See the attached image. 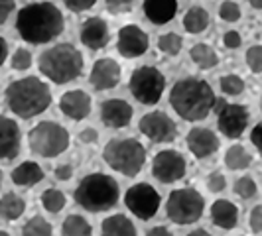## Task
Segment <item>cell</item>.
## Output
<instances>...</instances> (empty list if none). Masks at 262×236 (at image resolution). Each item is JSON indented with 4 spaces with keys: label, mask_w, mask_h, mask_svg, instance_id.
<instances>
[{
    "label": "cell",
    "mask_w": 262,
    "mask_h": 236,
    "mask_svg": "<svg viewBox=\"0 0 262 236\" xmlns=\"http://www.w3.org/2000/svg\"><path fill=\"white\" fill-rule=\"evenodd\" d=\"M191 61L195 63L199 69H213V67L219 63V55L217 52L207 45V43H195L193 48H191Z\"/></svg>",
    "instance_id": "obj_27"
},
{
    "label": "cell",
    "mask_w": 262,
    "mask_h": 236,
    "mask_svg": "<svg viewBox=\"0 0 262 236\" xmlns=\"http://www.w3.org/2000/svg\"><path fill=\"white\" fill-rule=\"evenodd\" d=\"M140 132L156 144H170L178 136V126L166 112L154 110L140 118Z\"/></svg>",
    "instance_id": "obj_12"
},
{
    "label": "cell",
    "mask_w": 262,
    "mask_h": 236,
    "mask_svg": "<svg viewBox=\"0 0 262 236\" xmlns=\"http://www.w3.org/2000/svg\"><path fill=\"white\" fill-rule=\"evenodd\" d=\"M215 92L207 81L197 77L180 79L170 92V105L187 122H197L209 116L215 106Z\"/></svg>",
    "instance_id": "obj_2"
},
{
    "label": "cell",
    "mask_w": 262,
    "mask_h": 236,
    "mask_svg": "<svg viewBox=\"0 0 262 236\" xmlns=\"http://www.w3.org/2000/svg\"><path fill=\"white\" fill-rule=\"evenodd\" d=\"M101 236H136V226L124 215H113L101 224Z\"/></svg>",
    "instance_id": "obj_23"
},
{
    "label": "cell",
    "mask_w": 262,
    "mask_h": 236,
    "mask_svg": "<svg viewBox=\"0 0 262 236\" xmlns=\"http://www.w3.org/2000/svg\"><path fill=\"white\" fill-rule=\"evenodd\" d=\"M256 191H258V187H256V183H254V179H252V177L245 175V177L236 179L235 193L241 197V199H252V197L256 195Z\"/></svg>",
    "instance_id": "obj_34"
},
{
    "label": "cell",
    "mask_w": 262,
    "mask_h": 236,
    "mask_svg": "<svg viewBox=\"0 0 262 236\" xmlns=\"http://www.w3.org/2000/svg\"><path fill=\"white\" fill-rule=\"evenodd\" d=\"M43 179V170L36 161H24L12 171V181L20 187H34Z\"/></svg>",
    "instance_id": "obj_24"
},
{
    "label": "cell",
    "mask_w": 262,
    "mask_h": 236,
    "mask_svg": "<svg viewBox=\"0 0 262 236\" xmlns=\"http://www.w3.org/2000/svg\"><path fill=\"white\" fill-rule=\"evenodd\" d=\"M250 142L254 144V148L258 150V154L262 157V122L252 128V132H250Z\"/></svg>",
    "instance_id": "obj_45"
},
{
    "label": "cell",
    "mask_w": 262,
    "mask_h": 236,
    "mask_svg": "<svg viewBox=\"0 0 262 236\" xmlns=\"http://www.w3.org/2000/svg\"><path fill=\"white\" fill-rule=\"evenodd\" d=\"M6 57H8V43H6V39L0 36V67L4 65Z\"/></svg>",
    "instance_id": "obj_47"
},
{
    "label": "cell",
    "mask_w": 262,
    "mask_h": 236,
    "mask_svg": "<svg viewBox=\"0 0 262 236\" xmlns=\"http://www.w3.org/2000/svg\"><path fill=\"white\" fill-rule=\"evenodd\" d=\"M26 210V203L24 199L16 193H6V195L0 199V217L4 221H16L24 215Z\"/></svg>",
    "instance_id": "obj_26"
},
{
    "label": "cell",
    "mask_w": 262,
    "mask_h": 236,
    "mask_svg": "<svg viewBox=\"0 0 262 236\" xmlns=\"http://www.w3.org/2000/svg\"><path fill=\"white\" fill-rule=\"evenodd\" d=\"M187 236H211V234L207 232V230H201V228H199V230H193V232H189Z\"/></svg>",
    "instance_id": "obj_50"
},
{
    "label": "cell",
    "mask_w": 262,
    "mask_h": 236,
    "mask_svg": "<svg viewBox=\"0 0 262 236\" xmlns=\"http://www.w3.org/2000/svg\"><path fill=\"white\" fill-rule=\"evenodd\" d=\"M187 163L182 154L173 152V150H164L156 154L152 161V175L156 177L160 183H173L184 179Z\"/></svg>",
    "instance_id": "obj_13"
},
{
    "label": "cell",
    "mask_w": 262,
    "mask_h": 236,
    "mask_svg": "<svg viewBox=\"0 0 262 236\" xmlns=\"http://www.w3.org/2000/svg\"><path fill=\"white\" fill-rule=\"evenodd\" d=\"M106 10L111 14H128L134 8V0H106L105 2Z\"/></svg>",
    "instance_id": "obj_38"
},
{
    "label": "cell",
    "mask_w": 262,
    "mask_h": 236,
    "mask_svg": "<svg viewBox=\"0 0 262 236\" xmlns=\"http://www.w3.org/2000/svg\"><path fill=\"white\" fill-rule=\"evenodd\" d=\"M209 12L203 6H191L184 16V28L187 34H201L209 26Z\"/></svg>",
    "instance_id": "obj_25"
},
{
    "label": "cell",
    "mask_w": 262,
    "mask_h": 236,
    "mask_svg": "<svg viewBox=\"0 0 262 236\" xmlns=\"http://www.w3.org/2000/svg\"><path fill=\"white\" fill-rule=\"evenodd\" d=\"M247 65L252 73H262V45H252L247 52Z\"/></svg>",
    "instance_id": "obj_37"
},
{
    "label": "cell",
    "mask_w": 262,
    "mask_h": 236,
    "mask_svg": "<svg viewBox=\"0 0 262 236\" xmlns=\"http://www.w3.org/2000/svg\"><path fill=\"white\" fill-rule=\"evenodd\" d=\"M132 97L140 103V105L152 106L162 99V95L166 91V77L162 75V71L152 65H144L134 69L128 81Z\"/></svg>",
    "instance_id": "obj_9"
},
{
    "label": "cell",
    "mask_w": 262,
    "mask_h": 236,
    "mask_svg": "<svg viewBox=\"0 0 262 236\" xmlns=\"http://www.w3.org/2000/svg\"><path fill=\"white\" fill-rule=\"evenodd\" d=\"M16 30L24 41L41 45L63 34L66 18L53 2H34L18 10Z\"/></svg>",
    "instance_id": "obj_1"
},
{
    "label": "cell",
    "mask_w": 262,
    "mask_h": 236,
    "mask_svg": "<svg viewBox=\"0 0 262 236\" xmlns=\"http://www.w3.org/2000/svg\"><path fill=\"white\" fill-rule=\"evenodd\" d=\"M150 48V39L144 30H140L134 24L128 26H122L118 30V38H117V50L122 57L126 59H136L140 55H144Z\"/></svg>",
    "instance_id": "obj_14"
},
{
    "label": "cell",
    "mask_w": 262,
    "mask_h": 236,
    "mask_svg": "<svg viewBox=\"0 0 262 236\" xmlns=\"http://www.w3.org/2000/svg\"><path fill=\"white\" fill-rule=\"evenodd\" d=\"M14 8H16V0H0V26L6 24V20L10 18Z\"/></svg>",
    "instance_id": "obj_42"
},
{
    "label": "cell",
    "mask_w": 262,
    "mask_h": 236,
    "mask_svg": "<svg viewBox=\"0 0 262 236\" xmlns=\"http://www.w3.org/2000/svg\"><path fill=\"white\" fill-rule=\"evenodd\" d=\"M187 148L197 159H205L219 150V138L209 128H191L187 132Z\"/></svg>",
    "instance_id": "obj_18"
},
{
    "label": "cell",
    "mask_w": 262,
    "mask_h": 236,
    "mask_svg": "<svg viewBox=\"0 0 262 236\" xmlns=\"http://www.w3.org/2000/svg\"><path fill=\"white\" fill-rule=\"evenodd\" d=\"M223 43H225V48H229V50H236V48H241L243 38H241L238 32L231 30V32H227V34L223 36Z\"/></svg>",
    "instance_id": "obj_43"
},
{
    "label": "cell",
    "mask_w": 262,
    "mask_h": 236,
    "mask_svg": "<svg viewBox=\"0 0 262 236\" xmlns=\"http://www.w3.org/2000/svg\"><path fill=\"white\" fill-rule=\"evenodd\" d=\"M213 110L217 112V126H219L221 134H225L231 140H236V138H241L245 134L247 126H249V110H247V106L227 103L225 99H217Z\"/></svg>",
    "instance_id": "obj_10"
},
{
    "label": "cell",
    "mask_w": 262,
    "mask_h": 236,
    "mask_svg": "<svg viewBox=\"0 0 262 236\" xmlns=\"http://www.w3.org/2000/svg\"><path fill=\"white\" fill-rule=\"evenodd\" d=\"M10 63H12V69H16V71H26V69L32 67V53L24 50V48H18L14 52Z\"/></svg>",
    "instance_id": "obj_36"
},
{
    "label": "cell",
    "mask_w": 262,
    "mask_h": 236,
    "mask_svg": "<svg viewBox=\"0 0 262 236\" xmlns=\"http://www.w3.org/2000/svg\"><path fill=\"white\" fill-rule=\"evenodd\" d=\"M6 105L16 116L34 118L46 112L52 105L50 87L38 77H24L12 81L6 87Z\"/></svg>",
    "instance_id": "obj_3"
},
{
    "label": "cell",
    "mask_w": 262,
    "mask_h": 236,
    "mask_svg": "<svg viewBox=\"0 0 262 236\" xmlns=\"http://www.w3.org/2000/svg\"><path fill=\"white\" fill-rule=\"evenodd\" d=\"M61 232H63V236H91L93 228L91 224L87 223L85 217H81V215H69L66 221H63Z\"/></svg>",
    "instance_id": "obj_29"
},
{
    "label": "cell",
    "mask_w": 262,
    "mask_h": 236,
    "mask_svg": "<svg viewBox=\"0 0 262 236\" xmlns=\"http://www.w3.org/2000/svg\"><path fill=\"white\" fill-rule=\"evenodd\" d=\"M146 236H173V234H171L166 226H154L152 230H148V234Z\"/></svg>",
    "instance_id": "obj_48"
},
{
    "label": "cell",
    "mask_w": 262,
    "mask_h": 236,
    "mask_svg": "<svg viewBox=\"0 0 262 236\" xmlns=\"http://www.w3.org/2000/svg\"><path fill=\"white\" fill-rule=\"evenodd\" d=\"M2 177H4V175H2V170H0V185H2Z\"/></svg>",
    "instance_id": "obj_52"
},
{
    "label": "cell",
    "mask_w": 262,
    "mask_h": 236,
    "mask_svg": "<svg viewBox=\"0 0 262 236\" xmlns=\"http://www.w3.org/2000/svg\"><path fill=\"white\" fill-rule=\"evenodd\" d=\"M73 195H75V203L79 207L91 210V213H103V210L113 209L118 203L120 189L111 175L91 173L79 181Z\"/></svg>",
    "instance_id": "obj_5"
},
{
    "label": "cell",
    "mask_w": 262,
    "mask_h": 236,
    "mask_svg": "<svg viewBox=\"0 0 262 236\" xmlns=\"http://www.w3.org/2000/svg\"><path fill=\"white\" fill-rule=\"evenodd\" d=\"M219 18L225 22H236L241 20V6L233 0H225L219 6Z\"/></svg>",
    "instance_id": "obj_35"
},
{
    "label": "cell",
    "mask_w": 262,
    "mask_h": 236,
    "mask_svg": "<svg viewBox=\"0 0 262 236\" xmlns=\"http://www.w3.org/2000/svg\"><path fill=\"white\" fill-rule=\"evenodd\" d=\"M22 236H53L52 223H48L43 217H32L22 226Z\"/></svg>",
    "instance_id": "obj_30"
},
{
    "label": "cell",
    "mask_w": 262,
    "mask_h": 236,
    "mask_svg": "<svg viewBox=\"0 0 262 236\" xmlns=\"http://www.w3.org/2000/svg\"><path fill=\"white\" fill-rule=\"evenodd\" d=\"M211 221L215 226H219L223 230H231L238 223V209L231 201L219 199L211 205Z\"/></svg>",
    "instance_id": "obj_22"
},
{
    "label": "cell",
    "mask_w": 262,
    "mask_h": 236,
    "mask_svg": "<svg viewBox=\"0 0 262 236\" xmlns=\"http://www.w3.org/2000/svg\"><path fill=\"white\" fill-rule=\"evenodd\" d=\"M61 2L66 4V8H69L71 12H85V10L93 8L99 0H61Z\"/></svg>",
    "instance_id": "obj_40"
},
{
    "label": "cell",
    "mask_w": 262,
    "mask_h": 236,
    "mask_svg": "<svg viewBox=\"0 0 262 236\" xmlns=\"http://www.w3.org/2000/svg\"><path fill=\"white\" fill-rule=\"evenodd\" d=\"M89 83L93 85L95 91L115 89L120 83V65L115 59H111V57L95 61V65L91 69V75H89Z\"/></svg>",
    "instance_id": "obj_15"
},
{
    "label": "cell",
    "mask_w": 262,
    "mask_h": 236,
    "mask_svg": "<svg viewBox=\"0 0 262 236\" xmlns=\"http://www.w3.org/2000/svg\"><path fill=\"white\" fill-rule=\"evenodd\" d=\"M260 108H262V99H260Z\"/></svg>",
    "instance_id": "obj_53"
},
{
    "label": "cell",
    "mask_w": 262,
    "mask_h": 236,
    "mask_svg": "<svg viewBox=\"0 0 262 236\" xmlns=\"http://www.w3.org/2000/svg\"><path fill=\"white\" fill-rule=\"evenodd\" d=\"M132 106L122 99H108L101 105V120L106 128H126L132 120Z\"/></svg>",
    "instance_id": "obj_17"
},
{
    "label": "cell",
    "mask_w": 262,
    "mask_h": 236,
    "mask_svg": "<svg viewBox=\"0 0 262 236\" xmlns=\"http://www.w3.org/2000/svg\"><path fill=\"white\" fill-rule=\"evenodd\" d=\"M20 128L12 118L0 116V159H14L20 154Z\"/></svg>",
    "instance_id": "obj_20"
},
{
    "label": "cell",
    "mask_w": 262,
    "mask_h": 236,
    "mask_svg": "<svg viewBox=\"0 0 262 236\" xmlns=\"http://www.w3.org/2000/svg\"><path fill=\"white\" fill-rule=\"evenodd\" d=\"M0 236H10L8 232H4V230H0Z\"/></svg>",
    "instance_id": "obj_51"
},
{
    "label": "cell",
    "mask_w": 262,
    "mask_h": 236,
    "mask_svg": "<svg viewBox=\"0 0 262 236\" xmlns=\"http://www.w3.org/2000/svg\"><path fill=\"white\" fill-rule=\"evenodd\" d=\"M249 224H250V230L260 234L262 232V205H256L254 209L250 210V217H249Z\"/></svg>",
    "instance_id": "obj_41"
},
{
    "label": "cell",
    "mask_w": 262,
    "mask_h": 236,
    "mask_svg": "<svg viewBox=\"0 0 262 236\" xmlns=\"http://www.w3.org/2000/svg\"><path fill=\"white\" fill-rule=\"evenodd\" d=\"M79 140L85 142V144H95L99 140V132L95 130V128H85V130H81V134H79Z\"/></svg>",
    "instance_id": "obj_46"
},
{
    "label": "cell",
    "mask_w": 262,
    "mask_h": 236,
    "mask_svg": "<svg viewBox=\"0 0 262 236\" xmlns=\"http://www.w3.org/2000/svg\"><path fill=\"white\" fill-rule=\"evenodd\" d=\"M205 209V199L199 191L185 187V189H176L171 191L166 203V213L168 219L176 224H193L201 219Z\"/></svg>",
    "instance_id": "obj_8"
},
{
    "label": "cell",
    "mask_w": 262,
    "mask_h": 236,
    "mask_svg": "<svg viewBox=\"0 0 262 236\" xmlns=\"http://www.w3.org/2000/svg\"><path fill=\"white\" fill-rule=\"evenodd\" d=\"M250 163H252V156L249 154V150L245 146L235 144L231 146L225 154V166L229 170L238 171V170H247Z\"/></svg>",
    "instance_id": "obj_28"
},
{
    "label": "cell",
    "mask_w": 262,
    "mask_h": 236,
    "mask_svg": "<svg viewBox=\"0 0 262 236\" xmlns=\"http://www.w3.org/2000/svg\"><path fill=\"white\" fill-rule=\"evenodd\" d=\"M207 187H209V191H213V193H221V191H225L227 179H225L223 173L213 171L209 177H207Z\"/></svg>",
    "instance_id": "obj_39"
},
{
    "label": "cell",
    "mask_w": 262,
    "mask_h": 236,
    "mask_svg": "<svg viewBox=\"0 0 262 236\" xmlns=\"http://www.w3.org/2000/svg\"><path fill=\"white\" fill-rule=\"evenodd\" d=\"M67 199L59 189H46L41 193V207L48 213H59L66 207Z\"/></svg>",
    "instance_id": "obj_31"
},
{
    "label": "cell",
    "mask_w": 262,
    "mask_h": 236,
    "mask_svg": "<svg viewBox=\"0 0 262 236\" xmlns=\"http://www.w3.org/2000/svg\"><path fill=\"white\" fill-rule=\"evenodd\" d=\"M219 85H221V91L229 97H238L245 91V81L238 75H225V77H221Z\"/></svg>",
    "instance_id": "obj_33"
},
{
    "label": "cell",
    "mask_w": 262,
    "mask_h": 236,
    "mask_svg": "<svg viewBox=\"0 0 262 236\" xmlns=\"http://www.w3.org/2000/svg\"><path fill=\"white\" fill-rule=\"evenodd\" d=\"M249 4L256 10H262V0H249Z\"/></svg>",
    "instance_id": "obj_49"
},
{
    "label": "cell",
    "mask_w": 262,
    "mask_h": 236,
    "mask_svg": "<svg viewBox=\"0 0 262 236\" xmlns=\"http://www.w3.org/2000/svg\"><path fill=\"white\" fill-rule=\"evenodd\" d=\"M184 48V39L182 36L173 34V32H168V34H162L160 39H158V50L168 55H178Z\"/></svg>",
    "instance_id": "obj_32"
},
{
    "label": "cell",
    "mask_w": 262,
    "mask_h": 236,
    "mask_svg": "<svg viewBox=\"0 0 262 236\" xmlns=\"http://www.w3.org/2000/svg\"><path fill=\"white\" fill-rule=\"evenodd\" d=\"M53 173H55V177H57L59 181H69V179L73 177V168H71L69 163H63V166H57Z\"/></svg>",
    "instance_id": "obj_44"
},
{
    "label": "cell",
    "mask_w": 262,
    "mask_h": 236,
    "mask_svg": "<svg viewBox=\"0 0 262 236\" xmlns=\"http://www.w3.org/2000/svg\"><path fill=\"white\" fill-rule=\"evenodd\" d=\"M59 110L71 120H83L91 114V97L85 91H67L59 99Z\"/></svg>",
    "instance_id": "obj_19"
},
{
    "label": "cell",
    "mask_w": 262,
    "mask_h": 236,
    "mask_svg": "<svg viewBox=\"0 0 262 236\" xmlns=\"http://www.w3.org/2000/svg\"><path fill=\"white\" fill-rule=\"evenodd\" d=\"M79 38H81V43H83L85 48L93 50V52L103 50V48H106L108 38H111L108 24H106L103 18H99V16L87 18V20L83 22V26H81Z\"/></svg>",
    "instance_id": "obj_16"
},
{
    "label": "cell",
    "mask_w": 262,
    "mask_h": 236,
    "mask_svg": "<svg viewBox=\"0 0 262 236\" xmlns=\"http://www.w3.org/2000/svg\"><path fill=\"white\" fill-rule=\"evenodd\" d=\"M83 55L71 43H57L39 55V73L52 83L66 85L71 83L83 73Z\"/></svg>",
    "instance_id": "obj_4"
},
{
    "label": "cell",
    "mask_w": 262,
    "mask_h": 236,
    "mask_svg": "<svg viewBox=\"0 0 262 236\" xmlns=\"http://www.w3.org/2000/svg\"><path fill=\"white\" fill-rule=\"evenodd\" d=\"M146 18L156 24V26H164L171 22L178 14V0H144L142 2Z\"/></svg>",
    "instance_id": "obj_21"
},
{
    "label": "cell",
    "mask_w": 262,
    "mask_h": 236,
    "mask_svg": "<svg viewBox=\"0 0 262 236\" xmlns=\"http://www.w3.org/2000/svg\"><path fill=\"white\" fill-rule=\"evenodd\" d=\"M30 150L41 157H57L69 148V132L52 120L36 124L28 136Z\"/></svg>",
    "instance_id": "obj_7"
},
{
    "label": "cell",
    "mask_w": 262,
    "mask_h": 236,
    "mask_svg": "<svg viewBox=\"0 0 262 236\" xmlns=\"http://www.w3.org/2000/svg\"><path fill=\"white\" fill-rule=\"evenodd\" d=\"M124 203L134 217L140 221H150L160 209V193L148 183L132 185L124 195Z\"/></svg>",
    "instance_id": "obj_11"
},
{
    "label": "cell",
    "mask_w": 262,
    "mask_h": 236,
    "mask_svg": "<svg viewBox=\"0 0 262 236\" xmlns=\"http://www.w3.org/2000/svg\"><path fill=\"white\" fill-rule=\"evenodd\" d=\"M103 159L115 171L134 177L138 175L146 163V150L134 138H115L105 146L103 150Z\"/></svg>",
    "instance_id": "obj_6"
}]
</instances>
